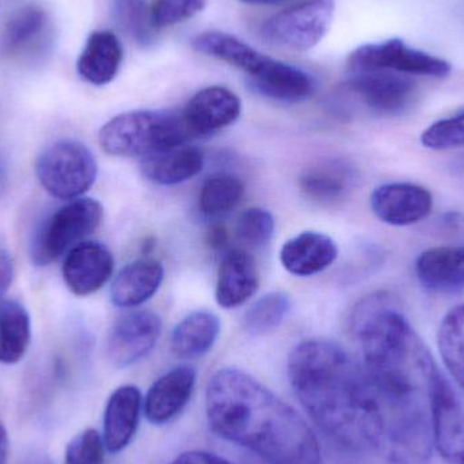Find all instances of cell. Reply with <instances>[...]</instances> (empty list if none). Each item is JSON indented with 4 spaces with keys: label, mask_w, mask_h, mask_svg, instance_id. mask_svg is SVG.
<instances>
[{
    "label": "cell",
    "mask_w": 464,
    "mask_h": 464,
    "mask_svg": "<svg viewBox=\"0 0 464 464\" xmlns=\"http://www.w3.org/2000/svg\"><path fill=\"white\" fill-rule=\"evenodd\" d=\"M193 138L182 113L136 111L120 114L101 128V149L111 157L149 158Z\"/></svg>",
    "instance_id": "obj_4"
},
{
    "label": "cell",
    "mask_w": 464,
    "mask_h": 464,
    "mask_svg": "<svg viewBox=\"0 0 464 464\" xmlns=\"http://www.w3.org/2000/svg\"><path fill=\"white\" fill-rule=\"evenodd\" d=\"M111 18L120 30L140 46L154 41V26L146 0H111Z\"/></svg>",
    "instance_id": "obj_32"
},
{
    "label": "cell",
    "mask_w": 464,
    "mask_h": 464,
    "mask_svg": "<svg viewBox=\"0 0 464 464\" xmlns=\"http://www.w3.org/2000/svg\"><path fill=\"white\" fill-rule=\"evenodd\" d=\"M14 280V261L5 248L0 247V297L10 289Z\"/></svg>",
    "instance_id": "obj_39"
},
{
    "label": "cell",
    "mask_w": 464,
    "mask_h": 464,
    "mask_svg": "<svg viewBox=\"0 0 464 464\" xmlns=\"http://www.w3.org/2000/svg\"><path fill=\"white\" fill-rule=\"evenodd\" d=\"M346 86L368 109L386 116L405 113L419 97L416 82L392 71H354Z\"/></svg>",
    "instance_id": "obj_9"
},
{
    "label": "cell",
    "mask_w": 464,
    "mask_h": 464,
    "mask_svg": "<svg viewBox=\"0 0 464 464\" xmlns=\"http://www.w3.org/2000/svg\"><path fill=\"white\" fill-rule=\"evenodd\" d=\"M92 152L76 140H60L46 147L35 162V176L44 189L60 200H75L97 179Z\"/></svg>",
    "instance_id": "obj_5"
},
{
    "label": "cell",
    "mask_w": 464,
    "mask_h": 464,
    "mask_svg": "<svg viewBox=\"0 0 464 464\" xmlns=\"http://www.w3.org/2000/svg\"><path fill=\"white\" fill-rule=\"evenodd\" d=\"M373 214L395 227L416 225L430 217L433 198L430 190L416 184L395 182L382 185L371 196Z\"/></svg>",
    "instance_id": "obj_12"
},
{
    "label": "cell",
    "mask_w": 464,
    "mask_h": 464,
    "mask_svg": "<svg viewBox=\"0 0 464 464\" xmlns=\"http://www.w3.org/2000/svg\"><path fill=\"white\" fill-rule=\"evenodd\" d=\"M212 430L272 464H321L318 439L305 420L247 372L223 368L206 394Z\"/></svg>",
    "instance_id": "obj_3"
},
{
    "label": "cell",
    "mask_w": 464,
    "mask_h": 464,
    "mask_svg": "<svg viewBox=\"0 0 464 464\" xmlns=\"http://www.w3.org/2000/svg\"><path fill=\"white\" fill-rule=\"evenodd\" d=\"M143 398L136 386L119 387L106 403L103 413V443L106 451L119 454L124 451L138 432Z\"/></svg>",
    "instance_id": "obj_18"
},
{
    "label": "cell",
    "mask_w": 464,
    "mask_h": 464,
    "mask_svg": "<svg viewBox=\"0 0 464 464\" xmlns=\"http://www.w3.org/2000/svg\"><path fill=\"white\" fill-rule=\"evenodd\" d=\"M357 181L354 168L343 160H329L307 169L299 179L300 190L315 203L333 204L345 198Z\"/></svg>",
    "instance_id": "obj_23"
},
{
    "label": "cell",
    "mask_w": 464,
    "mask_h": 464,
    "mask_svg": "<svg viewBox=\"0 0 464 464\" xmlns=\"http://www.w3.org/2000/svg\"><path fill=\"white\" fill-rule=\"evenodd\" d=\"M105 451L102 435L98 430H86L68 444L64 464H103Z\"/></svg>",
    "instance_id": "obj_35"
},
{
    "label": "cell",
    "mask_w": 464,
    "mask_h": 464,
    "mask_svg": "<svg viewBox=\"0 0 464 464\" xmlns=\"http://www.w3.org/2000/svg\"><path fill=\"white\" fill-rule=\"evenodd\" d=\"M258 283V269L253 256L242 248L228 251L223 256L218 275V304L223 308L239 307L256 294Z\"/></svg>",
    "instance_id": "obj_20"
},
{
    "label": "cell",
    "mask_w": 464,
    "mask_h": 464,
    "mask_svg": "<svg viewBox=\"0 0 464 464\" xmlns=\"http://www.w3.org/2000/svg\"><path fill=\"white\" fill-rule=\"evenodd\" d=\"M433 443L447 464H464V394L447 379L436 392Z\"/></svg>",
    "instance_id": "obj_13"
},
{
    "label": "cell",
    "mask_w": 464,
    "mask_h": 464,
    "mask_svg": "<svg viewBox=\"0 0 464 464\" xmlns=\"http://www.w3.org/2000/svg\"><path fill=\"white\" fill-rule=\"evenodd\" d=\"M162 333V321L151 311H138L122 316L111 326L106 343L109 362L128 368L151 353Z\"/></svg>",
    "instance_id": "obj_10"
},
{
    "label": "cell",
    "mask_w": 464,
    "mask_h": 464,
    "mask_svg": "<svg viewBox=\"0 0 464 464\" xmlns=\"http://www.w3.org/2000/svg\"><path fill=\"white\" fill-rule=\"evenodd\" d=\"M170 464H234L215 454L204 451H189L179 455Z\"/></svg>",
    "instance_id": "obj_38"
},
{
    "label": "cell",
    "mask_w": 464,
    "mask_h": 464,
    "mask_svg": "<svg viewBox=\"0 0 464 464\" xmlns=\"http://www.w3.org/2000/svg\"><path fill=\"white\" fill-rule=\"evenodd\" d=\"M121 62L122 46L117 35L109 30H97L87 38L76 70L84 81L103 86L116 78Z\"/></svg>",
    "instance_id": "obj_22"
},
{
    "label": "cell",
    "mask_w": 464,
    "mask_h": 464,
    "mask_svg": "<svg viewBox=\"0 0 464 464\" xmlns=\"http://www.w3.org/2000/svg\"><path fill=\"white\" fill-rule=\"evenodd\" d=\"M32 338L30 315L18 300L0 303V362L16 364L24 359Z\"/></svg>",
    "instance_id": "obj_28"
},
{
    "label": "cell",
    "mask_w": 464,
    "mask_h": 464,
    "mask_svg": "<svg viewBox=\"0 0 464 464\" xmlns=\"http://www.w3.org/2000/svg\"><path fill=\"white\" fill-rule=\"evenodd\" d=\"M208 243L214 250H223L228 243V231L225 226H214L208 232Z\"/></svg>",
    "instance_id": "obj_40"
},
{
    "label": "cell",
    "mask_w": 464,
    "mask_h": 464,
    "mask_svg": "<svg viewBox=\"0 0 464 464\" xmlns=\"http://www.w3.org/2000/svg\"><path fill=\"white\" fill-rule=\"evenodd\" d=\"M295 394L313 421L346 451L381 452L383 416L365 368L334 341L299 343L288 360Z\"/></svg>",
    "instance_id": "obj_2"
},
{
    "label": "cell",
    "mask_w": 464,
    "mask_h": 464,
    "mask_svg": "<svg viewBox=\"0 0 464 464\" xmlns=\"http://www.w3.org/2000/svg\"><path fill=\"white\" fill-rule=\"evenodd\" d=\"M242 103L231 90L222 86L207 87L193 95L182 111L193 136L218 132L239 119Z\"/></svg>",
    "instance_id": "obj_16"
},
{
    "label": "cell",
    "mask_w": 464,
    "mask_h": 464,
    "mask_svg": "<svg viewBox=\"0 0 464 464\" xmlns=\"http://www.w3.org/2000/svg\"><path fill=\"white\" fill-rule=\"evenodd\" d=\"M438 343L447 370L464 392V304L444 316L439 327Z\"/></svg>",
    "instance_id": "obj_29"
},
{
    "label": "cell",
    "mask_w": 464,
    "mask_h": 464,
    "mask_svg": "<svg viewBox=\"0 0 464 464\" xmlns=\"http://www.w3.org/2000/svg\"><path fill=\"white\" fill-rule=\"evenodd\" d=\"M165 277V269L155 259H139L127 265L116 276L111 288V300L116 307L130 308L151 299Z\"/></svg>",
    "instance_id": "obj_21"
},
{
    "label": "cell",
    "mask_w": 464,
    "mask_h": 464,
    "mask_svg": "<svg viewBox=\"0 0 464 464\" xmlns=\"http://www.w3.org/2000/svg\"><path fill=\"white\" fill-rule=\"evenodd\" d=\"M198 373L188 365L176 367L160 376L143 401L146 419L154 425L173 421L189 403L195 392Z\"/></svg>",
    "instance_id": "obj_15"
},
{
    "label": "cell",
    "mask_w": 464,
    "mask_h": 464,
    "mask_svg": "<svg viewBox=\"0 0 464 464\" xmlns=\"http://www.w3.org/2000/svg\"><path fill=\"white\" fill-rule=\"evenodd\" d=\"M206 7V0H155L150 10L154 27H168L187 21Z\"/></svg>",
    "instance_id": "obj_36"
},
{
    "label": "cell",
    "mask_w": 464,
    "mask_h": 464,
    "mask_svg": "<svg viewBox=\"0 0 464 464\" xmlns=\"http://www.w3.org/2000/svg\"><path fill=\"white\" fill-rule=\"evenodd\" d=\"M348 67L354 71L386 70L403 75L446 78L451 73V64L427 52L411 48L400 38L378 44H367L352 52Z\"/></svg>",
    "instance_id": "obj_8"
},
{
    "label": "cell",
    "mask_w": 464,
    "mask_h": 464,
    "mask_svg": "<svg viewBox=\"0 0 464 464\" xmlns=\"http://www.w3.org/2000/svg\"><path fill=\"white\" fill-rule=\"evenodd\" d=\"M204 168L203 151L198 147H176L169 151L144 158L141 170L144 177L162 187L182 184L195 179Z\"/></svg>",
    "instance_id": "obj_25"
},
{
    "label": "cell",
    "mask_w": 464,
    "mask_h": 464,
    "mask_svg": "<svg viewBox=\"0 0 464 464\" xmlns=\"http://www.w3.org/2000/svg\"><path fill=\"white\" fill-rule=\"evenodd\" d=\"M291 310V299L284 292L259 297L242 318V327L251 337H261L277 329Z\"/></svg>",
    "instance_id": "obj_30"
},
{
    "label": "cell",
    "mask_w": 464,
    "mask_h": 464,
    "mask_svg": "<svg viewBox=\"0 0 464 464\" xmlns=\"http://www.w3.org/2000/svg\"><path fill=\"white\" fill-rule=\"evenodd\" d=\"M334 8V0H303L272 16L262 26V35L276 45L308 51L324 40Z\"/></svg>",
    "instance_id": "obj_7"
},
{
    "label": "cell",
    "mask_w": 464,
    "mask_h": 464,
    "mask_svg": "<svg viewBox=\"0 0 464 464\" xmlns=\"http://www.w3.org/2000/svg\"><path fill=\"white\" fill-rule=\"evenodd\" d=\"M337 256V245L332 237L322 232L305 231L284 243L280 261L286 272L307 277L332 266Z\"/></svg>",
    "instance_id": "obj_19"
},
{
    "label": "cell",
    "mask_w": 464,
    "mask_h": 464,
    "mask_svg": "<svg viewBox=\"0 0 464 464\" xmlns=\"http://www.w3.org/2000/svg\"><path fill=\"white\" fill-rule=\"evenodd\" d=\"M351 327L381 402V452L390 464L430 463L436 392L446 379L430 349L390 295L362 300Z\"/></svg>",
    "instance_id": "obj_1"
},
{
    "label": "cell",
    "mask_w": 464,
    "mask_h": 464,
    "mask_svg": "<svg viewBox=\"0 0 464 464\" xmlns=\"http://www.w3.org/2000/svg\"><path fill=\"white\" fill-rule=\"evenodd\" d=\"M251 84L262 95L283 102H300L315 92V81L307 72L275 59Z\"/></svg>",
    "instance_id": "obj_27"
},
{
    "label": "cell",
    "mask_w": 464,
    "mask_h": 464,
    "mask_svg": "<svg viewBox=\"0 0 464 464\" xmlns=\"http://www.w3.org/2000/svg\"><path fill=\"white\" fill-rule=\"evenodd\" d=\"M273 231H275V219L266 209H246L237 219V237L251 247H264L272 239Z\"/></svg>",
    "instance_id": "obj_33"
},
{
    "label": "cell",
    "mask_w": 464,
    "mask_h": 464,
    "mask_svg": "<svg viewBox=\"0 0 464 464\" xmlns=\"http://www.w3.org/2000/svg\"><path fill=\"white\" fill-rule=\"evenodd\" d=\"M114 259L106 246L83 242L71 248L63 264L65 285L76 296L100 291L113 275Z\"/></svg>",
    "instance_id": "obj_14"
},
{
    "label": "cell",
    "mask_w": 464,
    "mask_h": 464,
    "mask_svg": "<svg viewBox=\"0 0 464 464\" xmlns=\"http://www.w3.org/2000/svg\"><path fill=\"white\" fill-rule=\"evenodd\" d=\"M247 5H278V3L288 2V0H240Z\"/></svg>",
    "instance_id": "obj_44"
},
{
    "label": "cell",
    "mask_w": 464,
    "mask_h": 464,
    "mask_svg": "<svg viewBox=\"0 0 464 464\" xmlns=\"http://www.w3.org/2000/svg\"><path fill=\"white\" fill-rule=\"evenodd\" d=\"M8 450H10V444H8L7 430L0 421V464H7Z\"/></svg>",
    "instance_id": "obj_41"
},
{
    "label": "cell",
    "mask_w": 464,
    "mask_h": 464,
    "mask_svg": "<svg viewBox=\"0 0 464 464\" xmlns=\"http://www.w3.org/2000/svg\"><path fill=\"white\" fill-rule=\"evenodd\" d=\"M220 319L209 311H195L185 316L171 334V352L177 359L193 360L214 348L220 334Z\"/></svg>",
    "instance_id": "obj_26"
},
{
    "label": "cell",
    "mask_w": 464,
    "mask_h": 464,
    "mask_svg": "<svg viewBox=\"0 0 464 464\" xmlns=\"http://www.w3.org/2000/svg\"><path fill=\"white\" fill-rule=\"evenodd\" d=\"M450 170H451L452 176L464 185V155H460V157L452 160Z\"/></svg>",
    "instance_id": "obj_43"
},
{
    "label": "cell",
    "mask_w": 464,
    "mask_h": 464,
    "mask_svg": "<svg viewBox=\"0 0 464 464\" xmlns=\"http://www.w3.org/2000/svg\"><path fill=\"white\" fill-rule=\"evenodd\" d=\"M193 48L245 71L251 81L259 78L272 63V57L259 53L243 41L227 33L206 32L192 40Z\"/></svg>",
    "instance_id": "obj_24"
},
{
    "label": "cell",
    "mask_w": 464,
    "mask_h": 464,
    "mask_svg": "<svg viewBox=\"0 0 464 464\" xmlns=\"http://www.w3.org/2000/svg\"><path fill=\"white\" fill-rule=\"evenodd\" d=\"M22 464H54L52 462L51 458L48 455L43 454L40 451H32L29 455L24 457L22 460Z\"/></svg>",
    "instance_id": "obj_42"
},
{
    "label": "cell",
    "mask_w": 464,
    "mask_h": 464,
    "mask_svg": "<svg viewBox=\"0 0 464 464\" xmlns=\"http://www.w3.org/2000/svg\"><path fill=\"white\" fill-rule=\"evenodd\" d=\"M421 143L435 151L464 146V111L430 125L422 133Z\"/></svg>",
    "instance_id": "obj_34"
},
{
    "label": "cell",
    "mask_w": 464,
    "mask_h": 464,
    "mask_svg": "<svg viewBox=\"0 0 464 464\" xmlns=\"http://www.w3.org/2000/svg\"><path fill=\"white\" fill-rule=\"evenodd\" d=\"M103 207L94 198H75L44 223L33 243V261L45 266L100 227Z\"/></svg>",
    "instance_id": "obj_6"
},
{
    "label": "cell",
    "mask_w": 464,
    "mask_h": 464,
    "mask_svg": "<svg viewBox=\"0 0 464 464\" xmlns=\"http://www.w3.org/2000/svg\"><path fill=\"white\" fill-rule=\"evenodd\" d=\"M440 231L451 239L464 243V215L460 212H449L441 218Z\"/></svg>",
    "instance_id": "obj_37"
},
{
    "label": "cell",
    "mask_w": 464,
    "mask_h": 464,
    "mask_svg": "<svg viewBox=\"0 0 464 464\" xmlns=\"http://www.w3.org/2000/svg\"><path fill=\"white\" fill-rule=\"evenodd\" d=\"M245 185L232 174H215L204 182L198 206L208 217H218L234 209L242 200Z\"/></svg>",
    "instance_id": "obj_31"
},
{
    "label": "cell",
    "mask_w": 464,
    "mask_h": 464,
    "mask_svg": "<svg viewBox=\"0 0 464 464\" xmlns=\"http://www.w3.org/2000/svg\"><path fill=\"white\" fill-rule=\"evenodd\" d=\"M416 273L421 285L433 294H464V245L430 248L419 256Z\"/></svg>",
    "instance_id": "obj_17"
},
{
    "label": "cell",
    "mask_w": 464,
    "mask_h": 464,
    "mask_svg": "<svg viewBox=\"0 0 464 464\" xmlns=\"http://www.w3.org/2000/svg\"><path fill=\"white\" fill-rule=\"evenodd\" d=\"M51 18L40 5H27L13 14L0 37V52L11 60L38 59L52 44Z\"/></svg>",
    "instance_id": "obj_11"
}]
</instances>
